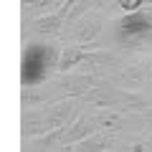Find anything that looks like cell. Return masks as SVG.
<instances>
[{
	"instance_id": "obj_4",
	"label": "cell",
	"mask_w": 152,
	"mask_h": 152,
	"mask_svg": "<svg viewBox=\"0 0 152 152\" xmlns=\"http://www.w3.org/2000/svg\"><path fill=\"white\" fill-rule=\"evenodd\" d=\"M99 81V76H89V74H79V71H69V74H56L51 76L58 99H79Z\"/></svg>"
},
{
	"instance_id": "obj_8",
	"label": "cell",
	"mask_w": 152,
	"mask_h": 152,
	"mask_svg": "<svg viewBox=\"0 0 152 152\" xmlns=\"http://www.w3.org/2000/svg\"><path fill=\"white\" fill-rule=\"evenodd\" d=\"M119 145H122V134L99 129V132H94L91 137L76 142V145L66 147V150H69V152H112L114 147H119Z\"/></svg>"
},
{
	"instance_id": "obj_9",
	"label": "cell",
	"mask_w": 152,
	"mask_h": 152,
	"mask_svg": "<svg viewBox=\"0 0 152 152\" xmlns=\"http://www.w3.org/2000/svg\"><path fill=\"white\" fill-rule=\"evenodd\" d=\"M51 102H58V94H56L53 84L43 81V84H26L20 91V104L23 109H36V107H46Z\"/></svg>"
},
{
	"instance_id": "obj_1",
	"label": "cell",
	"mask_w": 152,
	"mask_h": 152,
	"mask_svg": "<svg viewBox=\"0 0 152 152\" xmlns=\"http://www.w3.org/2000/svg\"><path fill=\"white\" fill-rule=\"evenodd\" d=\"M114 43L124 53H145L152 48V3L114 20Z\"/></svg>"
},
{
	"instance_id": "obj_6",
	"label": "cell",
	"mask_w": 152,
	"mask_h": 152,
	"mask_svg": "<svg viewBox=\"0 0 152 152\" xmlns=\"http://www.w3.org/2000/svg\"><path fill=\"white\" fill-rule=\"evenodd\" d=\"M66 8L61 5L58 10L53 13H46L41 18H33V20H26V38L31 41L33 36L38 38H46V36H61L66 28Z\"/></svg>"
},
{
	"instance_id": "obj_2",
	"label": "cell",
	"mask_w": 152,
	"mask_h": 152,
	"mask_svg": "<svg viewBox=\"0 0 152 152\" xmlns=\"http://www.w3.org/2000/svg\"><path fill=\"white\" fill-rule=\"evenodd\" d=\"M124 51H109V48H89L86 56L79 61L74 71L89 76H99V79H109L117 71L124 69Z\"/></svg>"
},
{
	"instance_id": "obj_12",
	"label": "cell",
	"mask_w": 152,
	"mask_h": 152,
	"mask_svg": "<svg viewBox=\"0 0 152 152\" xmlns=\"http://www.w3.org/2000/svg\"><path fill=\"white\" fill-rule=\"evenodd\" d=\"M147 58V76H150V89H152V56H145Z\"/></svg>"
},
{
	"instance_id": "obj_10",
	"label": "cell",
	"mask_w": 152,
	"mask_h": 152,
	"mask_svg": "<svg viewBox=\"0 0 152 152\" xmlns=\"http://www.w3.org/2000/svg\"><path fill=\"white\" fill-rule=\"evenodd\" d=\"M66 0H23V18L33 20V18H41L46 13H53L64 5Z\"/></svg>"
},
{
	"instance_id": "obj_7",
	"label": "cell",
	"mask_w": 152,
	"mask_h": 152,
	"mask_svg": "<svg viewBox=\"0 0 152 152\" xmlns=\"http://www.w3.org/2000/svg\"><path fill=\"white\" fill-rule=\"evenodd\" d=\"M119 89H127V91H145L150 89V76H147V58L132 61L127 64L122 71H117L114 76H109Z\"/></svg>"
},
{
	"instance_id": "obj_13",
	"label": "cell",
	"mask_w": 152,
	"mask_h": 152,
	"mask_svg": "<svg viewBox=\"0 0 152 152\" xmlns=\"http://www.w3.org/2000/svg\"><path fill=\"white\" fill-rule=\"evenodd\" d=\"M56 152H69V150H66V147H61V150H56Z\"/></svg>"
},
{
	"instance_id": "obj_11",
	"label": "cell",
	"mask_w": 152,
	"mask_h": 152,
	"mask_svg": "<svg viewBox=\"0 0 152 152\" xmlns=\"http://www.w3.org/2000/svg\"><path fill=\"white\" fill-rule=\"evenodd\" d=\"M150 3L152 0H117V8H119V13H137L147 8Z\"/></svg>"
},
{
	"instance_id": "obj_5",
	"label": "cell",
	"mask_w": 152,
	"mask_h": 152,
	"mask_svg": "<svg viewBox=\"0 0 152 152\" xmlns=\"http://www.w3.org/2000/svg\"><path fill=\"white\" fill-rule=\"evenodd\" d=\"M119 96V86L112 79H99L84 96H79V104L84 109H114Z\"/></svg>"
},
{
	"instance_id": "obj_3",
	"label": "cell",
	"mask_w": 152,
	"mask_h": 152,
	"mask_svg": "<svg viewBox=\"0 0 152 152\" xmlns=\"http://www.w3.org/2000/svg\"><path fill=\"white\" fill-rule=\"evenodd\" d=\"M107 20H109V15L104 10H89L86 15H81L79 20L66 23L64 33H61V41H64V46L66 43H81V46L94 43V41L102 36Z\"/></svg>"
}]
</instances>
